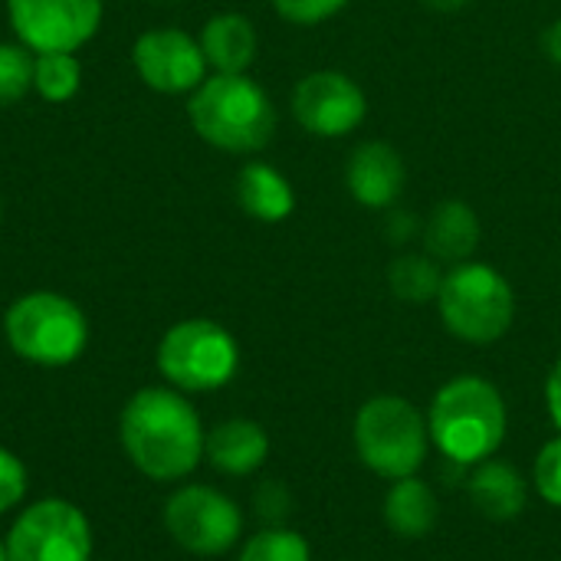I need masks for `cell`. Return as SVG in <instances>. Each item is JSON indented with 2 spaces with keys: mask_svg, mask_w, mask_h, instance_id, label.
Here are the masks:
<instances>
[{
  "mask_svg": "<svg viewBox=\"0 0 561 561\" xmlns=\"http://www.w3.org/2000/svg\"><path fill=\"white\" fill-rule=\"evenodd\" d=\"M3 339L26 365L69 368L89 348V319L76 299L53 289H33L7 306Z\"/></svg>",
  "mask_w": 561,
  "mask_h": 561,
  "instance_id": "4",
  "label": "cell"
},
{
  "mask_svg": "<svg viewBox=\"0 0 561 561\" xmlns=\"http://www.w3.org/2000/svg\"><path fill=\"white\" fill-rule=\"evenodd\" d=\"M470 0H421V7H427V10H437V13H457V10H463Z\"/></svg>",
  "mask_w": 561,
  "mask_h": 561,
  "instance_id": "29",
  "label": "cell"
},
{
  "mask_svg": "<svg viewBox=\"0 0 561 561\" xmlns=\"http://www.w3.org/2000/svg\"><path fill=\"white\" fill-rule=\"evenodd\" d=\"M118 444L145 480L184 483L204 463L207 431L191 394L171 385H148L122 404Z\"/></svg>",
  "mask_w": 561,
  "mask_h": 561,
  "instance_id": "1",
  "label": "cell"
},
{
  "mask_svg": "<svg viewBox=\"0 0 561 561\" xmlns=\"http://www.w3.org/2000/svg\"><path fill=\"white\" fill-rule=\"evenodd\" d=\"M431 444L457 467H477L506 440L510 414L500 388L480 375L450 378L431 401Z\"/></svg>",
  "mask_w": 561,
  "mask_h": 561,
  "instance_id": "3",
  "label": "cell"
},
{
  "mask_svg": "<svg viewBox=\"0 0 561 561\" xmlns=\"http://www.w3.org/2000/svg\"><path fill=\"white\" fill-rule=\"evenodd\" d=\"M30 490V473L26 463L0 444V516H10L23 506Z\"/></svg>",
  "mask_w": 561,
  "mask_h": 561,
  "instance_id": "24",
  "label": "cell"
},
{
  "mask_svg": "<svg viewBox=\"0 0 561 561\" xmlns=\"http://www.w3.org/2000/svg\"><path fill=\"white\" fill-rule=\"evenodd\" d=\"M237 561H312V549L296 529L266 526L240 542Z\"/></svg>",
  "mask_w": 561,
  "mask_h": 561,
  "instance_id": "22",
  "label": "cell"
},
{
  "mask_svg": "<svg viewBox=\"0 0 561 561\" xmlns=\"http://www.w3.org/2000/svg\"><path fill=\"white\" fill-rule=\"evenodd\" d=\"M0 561H7V546H3V536H0Z\"/></svg>",
  "mask_w": 561,
  "mask_h": 561,
  "instance_id": "30",
  "label": "cell"
},
{
  "mask_svg": "<svg viewBox=\"0 0 561 561\" xmlns=\"http://www.w3.org/2000/svg\"><path fill=\"white\" fill-rule=\"evenodd\" d=\"M201 141L227 154H256L276 135V105L247 72H214L187 99Z\"/></svg>",
  "mask_w": 561,
  "mask_h": 561,
  "instance_id": "2",
  "label": "cell"
},
{
  "mask_svg": "<svg viewBox=\"0 0 561 561\" xmlns=\"http://www.w3.org/2000/svg\"><path fill=\"white\" fill-rule=\"evenodd\" d=\"M102 16V0H7L10 30L30 53H79Z\"/></svg>",
  "mask_w": 561,
  "mask_h": 561,
  "instance_id": "10",
  "label": "cell"
},
{
  "mask_svg": "<svg viewBox=\"0 0 561 561\" xmlns=\"http://www.w3.org/2000/svg\"><path fill=\"white\" fill-rule=\"evenodd\" d=\"M154 365L164 385L184 394H210L237 378L240 345L233 332L214 319H181L161 335Z\"/></svg>",
  "mask_w": 561,
  "mask_h": 561,
  "instance_id": "7",
  "label": "cell"
},
{
  "mask_svg": "<svg viewBox=\"0 0 561 561\" xmlns=\"http://www.w3.org/2000/svg\"><path fill=\"white\" fill-rule=\"evenodd\" d=\"M138 79L161 95H191L207 79V59L197 36L178 26H151L131 46Z\"/></svg>",
  "mask_w": 561,
  "mask_h": 561,
  "instance_id": "11",
  "label": "cell"
},
{
  "mask_svg": "<svg viewBox=\"0 0 561 561\" xmlns=\"http://www.w3.org/2000/svg\"><path fill=\"white\" fill-rule=\"evenodd\" d=\"M483 237V224L467 201H440L424 224V253L437 263H467Z\"/></svg>",
  "mask_w": 561,
  "mask_h": 561,
  "instance_id": "15",
  "label": "cell"
},
{
  "mask_svg": "<svg viewBox=\"0 0 561 561\" xmlns=\"http://www.w3.org/2000/svg\"><path fill=\"white\" fill-rule=\"evenodd\" d=\"M276 13L286 20V23H296V26H316L329 16H335L339 10L348 7V0H273Z\"/></svg>",
  "mask_w": 561,
  "mask_h": 561,
  "instance_id": "26",
  "label": "cell"
},
{
  "mask_svg": "<svg viewBox=\"0 0 561 561\" xmlns=\"http://www.w3.org/2000/svg\"><path fill=\"white\" fill-rule=\"evenodd\" d=\"M7 561H92V523L82 506L46 496L23 506L7 536Z\"/></svg>",
  "mask_w": 561,
  "mask_h": 561,
  "instance_id": "8",
  "label": "cell"
},
{
  "mask_svg": "<svg viewBox=\"0 0 561 561\" xmlns=\"http://www.w3.org/2000/svg\"><path fill=\"white\" fill-rule=\"evenodd\" d=\"M33 59L36 53H30L23 43H0V108L33 92Z\"/></svg>",
  "mask_w": 561,
  "mask_h": 561,
  "instance_id": "23",
  "label": "cell"
},
{
  "mask_svg": "<svg viewBox=\"0 0 561 561\" xmlns=\"http://www.w3.org/2000/svg\"><path fill=\"white\" fill-rule=\"evenodd\" d=\"M161 519L171 542L201 559L227 556L243 539V510L207 483H181L164 500Z\"/></svg>",
  "mask_w": 561,
  "mask_h": 561,
  "instance_id": "9",
  "label": "cell"
},
{
  "mask_svg": "<svg viewBox=\"0 0 561 561\" xmlns=\"http://www.w3.org/2000/svg\"><path fill=\"white\" fill-rule=\"evenodd\" d=\"M408 181L404 158L394 145L388 141H362L345 164V187L348 194L368 207V210H385L391 207Z\"/></svg>",
  "mask_w": 561,
  "mask_h": 561,
  "instance_id": "13",
  "label": "cell"
},
{
  "mask_svg": "<svg viewBox=\"0 0 561 561\" xmlns=\"http://www.w3.org/2000/svg\"><path fill=\"white\" fill-rule=\"evenodd\" d=\"M270 457V434L250 417H230L207 431L204 460L224 477H250Z\"/></svg>",
  "mask_w": 561,
  "mask_h": 561,
  "instance_id": "14",
  "label": "cell"
},
{
  "mask_svg": "<svg viewBox=\"0 0 561 561\" xmlns=\"http://www.w3.org/2000/svg\"><path fill=\"white\" fill-rule=\"evenodd\" d=\"M197 43L214 72H247L260 49L256 26L243 13H214L201 26Z\"/></svg>",
  "mask_w": 561,
  "mask_h": 561,
  "instance_id": "17",
  "label": "cell"
},
{
  "mask_svg": "<svg viewBox=\"0 0 561 561\" xmlns=\"http://www.w3.org/2000/svg\"><path fill=\"white\" fill-rule=\"evenodd\" d=\"M533 483H536V493L549 506L561 510V434L539 450V457L533 463Z\"/></svg>",
  "mask_w": 561,
  "mask_h": 561,
  "instance_id": "25",
  "label": "cell"
},
{
  "mask_svg": "<svg viewBox=\"0 0 561 561\" xmlns=\"http://www.w3.org/2000/svg\"><path fill=\"white\" fill-rule=\"evenodd\" d=\"M362 85L339 69H316L293 89V115L316 138H345L365 122Z\"/></svg>",
  "mask_w": 561,
  "mask_h": 561,
  "instance_id": "12",
  "label": "cell"
},
{
  "mask_svg": "<svg viewBox=\"0 0 561 561\" xmlns=\"http://www.w3.org/2000/svg\"><path fill=\"white\" fill-rule=\"evenodd\" d=\"M0 217H3V201H0Z\"/></svg>",
  "mask_w": 561,
  "mask_h": 561,
  "instance_id": "31",
  "label": "cell"
},
{
  "mask_svg": "<svg viewBox=\"0 0 561 561\" xmlns=\"http://www.w3.org/2000/svg\"><path fill=\"white\" fill-rule=\"evenodd\" d=\"M237 204L260 224H279L296 210V191L266 161H247L237 174Z\"/></svg>",
  "mask_w": 561,
  "mask_h": 561,
  "instance_id": "18",
  "label": "cell"
},
{
  "mask_svg": "<svg viewBox=\"0 0 561 561\" xmlns=\"http://www.w3.org/2000/svg\"><path fill=\"white\" fill-rule=\"evenodd\" d=\"M352 440L358 460L371 473L394 483L414 477L424 467L431 450V427L408 398L378 394L358 408Z\"/></svg>",
  "mask_w": 561,
  "mask_h": 561,
  "instance_id": "6",
  "label": "cell"
},
{
  "mask_svg": "<svg viewBox=\"0 0 561 561\" xmlns=\"http://www.w3.org/2000/svg\"><path fill=\"white\" fill-rule=\"evenodd\" d=\"M546 408H549V417H552L556 431L561 434V358L552 365L549 381H546Z\"/></svg>",
  "mask_w": 561,
  "mask_h": 561,
  "instance_id": "28",
  "label": "cell"
},
{
  "mask_svg": "<svg viewBox=\"0 0 561 561\" xmlns=\"http://www.w3.org/2000/svg\"><path fill=\"white\" fill-rule=\"evenodd\" d=\"M440 283H444V270L427 253H401L388 266V286H391V293L401 302H411V306H424L431 299L437 302Z\"/></svg>",
  "mask_w": 561,
  "mask_h": 561,
  "instance_id": "20",
  "label": "cell"
},
{
  "mask_svg": "<svg viewBox=\"0 0 561 561\" xmlns=\"http://www.w3.org/2000/svg\"><path fill=\"white\" fill-rule=\"evenodd\" d=\"M82 85V62L76 53H36L33 59V92L49 102H69Z\"/></svg>",
  "mask_w": 561,
  "mask_h": 561,
  "instance_id": "21",
  "label": "cell"
},
{
  "mask_svg": "<svg viewBox=\"0 0 561 561\" xmlns=\"http://www.w3.org/2000/svg\"><path fill=\"white\" fill-rule=\"evenodd\" d=\"M253 506L266 526H279L289 510V493L283 490V483H263L253 496Z\"/></svg>",
  "mask_w": 561,
  "mask_h": 561,
  "instance_id": "27",
  "label": "cell"
},
{
  "mask_svg": "<svg viewBox=\"0 0 561 561\" xmlns=\"http://www.w3.org/2000/svg\"><path fill=\"white\" fill-rule=\"evenodd\" d=\"M437 309L454 339L467 345H493L513 329L516 293L496 266L467 260L444 273Z\"/></svg>",
  "mask_w": 561,
  "mask_h": 561,
  "instance_id": "5",
  "label": "cell"
},
{
  "mask_svg": "<svg viewBox=\"0 0 561 561\" xmlns=\"http://www.w3.org/2000/svg\"><path fill=\"white\" fill-rule=\"evenodd\" d=\"M467 493H470V503L477 506V513L493 523L519 519L529 503V486H526L523 473L496 457L470 467Z\"/></svg>",
  "mask_w": 561,
  "mask_h": 561,
  "instance_id": "16",
  "label": "cell"
},
{
  "mask_svg": "<svg viewBox=\"0 0 561 561\" xmlns=\"http://www.w3.org/2000/svg\"><path fill=\"white\" fill-rule=\"evenodd\" d=\"M440 519V503L431 483H424L417 473L394 480L385 496V523L401 539H424Z\"/></svg>",
  "mask_w": 561,
  "mask_h": 561,
  "instance_id": "19",
  "label": "cell"
}]
</instances>
